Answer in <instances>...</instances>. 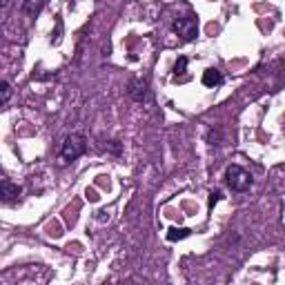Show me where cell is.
Wrapping results in <instances>:
<instances>
[{"mask_svg":"<svg viewBox=\"0 0 285 285\" xmlns=\"http://www.w3.org/2000/svg\"><path fill=\"white\" fill-rule=\"evenodd\" d=\"M85 152H87V138L83 134H69V136L63 140V145H60V158L65 163L80 158Z\"/></svg>","mask_w":285,"mask_h":285,"instance_id":"obj_1","label":"cell"},{"mask_svg":"<svg viewBox=\"0 0 285 285\" xmlns=\"http://www.w3.org/2000/svg\"><path fill=\"white\" fill-rule=\"evenodd\" d=\"M225 183L232 192H247L250 185H252V176L241 165H229L225 169Z\"/></svg>","mask_w":285,"mask_h":285,"instance_id":"obj_2","label":"cell"},{"mask_svg":"<svg viewBox=\"0 0 285 285\" xmlns=\"http://www.w3.org/2000/svg\"><path fill=\"white\" fill-rule=\"evenodd\" d=\"M172 29L179 33V36L183 38V40H194L196 36H199V25H196V18H192V16H185V18H176L174 20V27Z\"/></svg>","mask_w":285,"mask_h":285,"instance_id":"obj_3","label":"cell"},{"mask_svg":"<svg viewBox=\"0 0 285 285\" xmlns=\"http://www.w3.org/2000/svg\"><path fill=\"white\" fill-rule=\"evenodd\" d=\"M127 94H130V98L136 100V103H149V85H147V80L132 78L130 85H127Z\"/></svg>","mask_w":285,"mask_h":285,"instance_id":"obj_4","label":"cell"},{"mask_svg":"<svg viewBox=\"0 0 285 285\" xmlns=\"http://www.w3.org/2000/svg\"><path fill=\"white\" fill-rule=\"evenodd\" d=\"M0 189H3V201L5 203H13V201H18V196H20V187L18 185H13V183L9 179H3V183H0Z\"/></svg>","mask_w":285,"mask_h":285,"instance_id":"obj_5","label":"cell"},{"mask_svg":"<svg viewBox=\"0 0 285 285\" xmlns=\"http://www.w3.org/2000/svg\"><path fill=\"white\" fill-rule=\"evenodd\" d=\"M221 83H223V74L216 67H209V69L203 72V85L205 87H219Z\"/></svg>","mask_w":285,"mask_h":285,"instance_id":"obj_6","label":"cell"},{"mask_svg":"<svg viewBox=\"0 0 285 285\" xmlns=\"http://www.w3.org/2000/svg\"><path fill=\"white\" fill-rule=\"evenodd\" d=\"M192 234L189 227H169L167 229V241H181V239H187Z\"/></svg>","mask_w":285,"mask_h":285,"instance_id":"obj_7","label":"cell"},{"mask_svg":"<svg viewBox=\"0 0 285 285\" xmlns=\"http://www.w3.org/2000/svg\"><path fill=\"white\" fill-rule=\"evenodd\" d=\"M43 3H45V0H25V3H23V9H25V13L33 16V13H38V11H40Z\"/></svg>","mask_w":285,"mask_h":285,"instance_id":"obj_8","label":"cell"},{"mask_svg":"<svg viewBox=\"0 0 285 285\" xmlns=\"http://www.w3.org/2000/svg\"><path fill=\"white\" fill-rule=\"evenodd\" d=\"M185 69H187V58L181 56L179 60H176V65H174V76H176V78L183 76V74H185Z\"/></svg>","mask_w":285,"mask_h":285,"instance_id":"obj_9","label":"cell"},{"mask_svg":"<svg viewBox=\"0 0 285 285\" xmlns=\"http://www.w3.org/2000/svg\"><path fill=\"white\" fill-rule=\"evenodd\" d=\"M0 92H3V107H7V103H9V98H11V85L7 83V80H3V83H0Z\"/></svg>","mask_w":285,"mask_h":285,"instance_id":"obj_10","label":"cell"},{"mask_svg":"<svg viewBox=\"0 0 285 285\" xmlns=\"http://www.w3.org/2000/svg\"><path fill=\"white\" fill-rule=\"evenodd\" d=\"M207 142H209V145H221V132L219 130H209L207 132Z\"/></svg>","mask_w":285,"mask_h":285,"instance_id":"obj_11","label":"cell"},{"mask_svg":"<svg viewBox=\"0 0 285 285\" xmlns=\"http://www.w3.org/2000/svg\"><path fill=\"white\" fill-rule=\"evenodd\" d=\"M221 196H223V194H221V189H214V192L209 194V201H207V203H209V207H214L216 203L221 201Z\"/></svg>","mask_w":285,"mask_h":285,"instance_id":"obj_12","label":"cell"},{"mask_svg":"<svg viewBox=\"0 0 285 285\" xmlns=\"http://www.w3.org/2000/svg\"><path fill=\"white\" fill-rule=\"evenodd\" d=\"M107 147H110V152H112V154H120V142H118V140H112Z\"/></svg>","mask_w":285,"mask_h":285,"instance_id":"obj_13","label":"cell"},{"mask_svg":"<svg viewBox=\"0 0 285 285\" xmlns=\"http://www.w3.org/2000/svg\"><path fill=\"white\" fill-rule=\"evenodd\" d=\"M9 3H11V0H3V7H5V9L9 7Z\"/></svg>","mask_w":285,"mask_h":285,"instance_id":"obj_14","label":"cell"}]
</instances>
